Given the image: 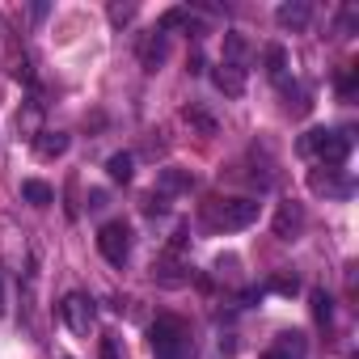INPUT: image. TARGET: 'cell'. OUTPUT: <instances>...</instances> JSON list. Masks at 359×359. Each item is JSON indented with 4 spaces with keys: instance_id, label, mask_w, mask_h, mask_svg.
<instances>
[{
    "instance_id": "obj_1",
    "label": "cell",
    "mask_w": 359,
    "mask_h": 359,
    "mask_svg": "<svg viewBox=\"0 0 359 359\" xmlns=\"http://www.w3.org/2000/svg\"><path fill=\"white\" fill-rule=\"evenodd\" d=\"M148 342H152L156 359H195V338L182 317H156Z\"/></svg>"
},
{
    "instance_id": "obj_2",
    "label": "cell",
    "mask_w": 359,
    "mask_h": 359,
    "mask_svg": "<svg viewBox=\"0 0 359 359\" xmlns=\"http://www.w3.org/2000/svg\"><path fill=\"white\" fill-rule=\"evenodd\" d=\"M351 148H355V135H351V127H338V131L313 127V131L300 140V152H304V156H317L325 169H338V165L351 156Z\"/></svg>"
},
{
    "instance_id": "obj_3",
    "label": "cell",
    "mask_w": 359,
    "mask_h": 359,
    "mask_svg": "<svg viewBox=\"0 0 359 359\" xmlns=\"http://www.w3.org/2000/svg\"><path fill=\"white\" fill-rule=\"evenodd\" d=\"M258 199H212L203 203V220L212 229H224V233H237V229H250L258 220Z\"/></svg>"
},
{
    "instance_id": "obj_4",
    "label": "cell",
    "mask_w": 359,
    "mask_h": 359,
    "mask_svg": "<svg viewBox=\"0 0 359 359\" xmlns=\"http://www.w3.org/2000/svg\"><path fill=\"white\" fill-rule=\"evenodd\" d=\"M97 250H102V258H106L110 266H123V262L131 258V229H127L123 220L102 224V229H97Z\"/></svg>"
},
{
    "instance_id": "obj_5",
    "label": "cell",
    "mask_w": 359,
    "mask_h": 359,
    "mask_svg": "<svg viewBox=\"0 0 359 359\" xmlns=\"http://www.w3.org/2000/svg\"><path fill=\"white\" fill-rule=\"evenodd\" d=\"M60 317H64V325L72 330V334H89L93 330V321H97V309H93V300L85 296V292H68L64 300H60Z\"/></svg>"
},
{
    "instance_id": "obj_6",
    "label": "cell",
    "mask_w": 359,
    "mask_h": 359,
    "mask_svg": "<svg viewBox=\"0 0 359 359\" xmlns=\"http://www.w3.org/2000/svg\"><path fill=\"white\" fill-rule=\"evenodd\" d=\"M271 233H275L279 241H296V237L304 233V208H300V203H279V212H275V220H271Z\"/></svg>"
},
{
    "instance_id": "obj_7",
    "label": "cell",
    "mask_w": 359,
    "mask_h": 359,
    "mask_svg": "<svg viewBox=\"0 0 359 359\" xmlns=\"http://www.w3.org/2000/svg\"><path fill=\"white\" fill-rule=\"evenodd\" d=\"M304 355H309V342H304L300 330H283L266 351V359H304Z\"/></svg>"
},
{
    "instance_id": "obj_8",
    "label": "cell",
    "mask_w": 359,
    "mask_h": 359,
    "mask_svg": "<svg viewBox=\"0 0 359 359\" xmlns=\"http://www.w3.org/2000/svg\"><path fill=\"white\" fill-rule=\"evenodd\" d=\"M275 22H279L283 30H309V22H313V5H309V0H287V5L275 9Z\"/></svg>"
},
{
    "instance_id": "obj_9",
    "label": "cell",
    "mask_w": 359,
    "mask_h": 359,
    "mask_svg": "<svg viewBox=\"0 0 359 359\" xmlns=\"http://www.w3.org/2000/svg\"><path fill=\"white\" fill-rule=\"evenodd\" d=\"M309 187L317 191V195H330V199H346L351 195V182H346V177H338V169H313L309 173Z\"/></svg>"
},
{
    "instance_id": "obj_10",
    "label": "cell",
    "mask_w": 359,
    "mask_h": 359,
    "mask_svg": "<svg viewBox=\"0 0 359 359\" xmlns=\"http://www.w3.org/2000/svg\"><path fill=\"white\" fill-rule=\"evenodd\" d=\"M165 55H169V39H165L161 30L144 34V43H140V64H144V72H156V68L165 64Z\"/></svg>"
},
{
    "instance_id": "obj_11",
    "label": "cell",
    "mask_w": 359,
    "mask_h": 359,
    "mask_svg": "<svg viewBox=\"0 0 359 359\" xmlns=\"http://www.w3.org/2000/svg\"><path fill=\"white\" fill-rule=\"evenodd\" d=\"M212 85H216L224 97H241V93H245V68L216 64V68H212Z\"/></svg>"
},
{
    "instance_id": "obj_12",
    "label": "cell",
    "mask_w": 359,
    "mask_h": 359,
    "mask_svg": "<svg viewBox=\"0 0 359 359\" xmlns=\"http://www.w3.org/2000/svg\"><path fill=\"white\" fill-rule=\"evenodd\" d=\"M68 144H72V140H68L64 131H39V135H34V152H39L43 161H60V156L68 152Z\"/></svg>"
},
{
    "instance_id": "obj_13",
    "label": "cell",
    "mask_w": 359,
    "mask_h": 359,
    "mask_svg": "<svg viewBox=\"0 0 359 359\" xmlns=\"http://www.w3.org/2000/svg\"><path fill=\"white\" fill-rule=\"evenodd\" d=\"M191 187H195V177L187 169H161V177H156V195H182Z\"/></svg>"
},
{
    "instance_id": "obj_14",
    "label": "cell",
    "mask_w": 359,
    "mask_h": 359,
    "mask_svg": "<svg viewBox=\"0 0 359 359\" xmlns=\"http://www.w3.org/2000/svg\"><path fill=\"white\" fill-rule=\"evenodd\" d=\"M245 60H250V43H245V34H237V30H229V34H224V60H220V64H233V68H245Z\"/></svg>"
},
{
    "instance_id": "obj_15",
    "label": "cell",
    "mask_w": 359,
    "mask_h": 359,
    "mask_svg": "<svg viewBox=\"0 0 359 359\" xmlns=\"http://www.w3.org/2000/svg\"><path fill=\"white\" fill-rule=\"evenodd\" d=\"M22 199H26L30 208H47V203L55 199V191H51L47 182H39V177H26V182H22Z\"/></svg>"
},
{
    "instance_id": "obj_16",
    "label": "cell",
    "mask_w": 359,
    "mask_h": 359,
    "mask_svg": "<svg viewBox=\"0 0 359 359\" xmlns=\"http://www.w3.org/2000/svg\"><path fill=\"white\" fill-rule=\"evenodd\" d=\"M39 118H43V106H39V102H30L26 110H18V131L34 140V135L43 131V127H39Z\"/></svg>"
},
{
    "instance_id": "obj_17",
    "label": "cell",
    "mask_w": 359,
    "mask_h": 359,
    "mask_svg": "<svg viewBox=\"0 0 359 359\" xmlns=\"http://www.w3.org/2000/svg\"><path fill=\"white\" fill-rule=\"evenodd\" d=\"M131 152H114L110 161H106V173H110V182H131Z\"/></svg>"
},
{
    "instance_id": "obj_18",
    "label": "cell",
    "mask_w": 359,
    "mask_h": 359,
    "mask_svg": "<svg viewBox=\"0 0 359 359\" xmlns=\"http://www.w3.org/2000/svg\"><path fill=\"white\" fill-rule=\"evenodd\" d=\"M266 72H271L275 81H287V51H283L279 43L266 47Z\"/></svg>"
},
{
    "instance_id": "obj_19",
    "label": "cell",
    "mask_w": 359,
    "mask_h": 359,
    "mask_svg": "<svg viewBox=\"0 0 359 359\" xmlns=\"http://www.w3.org/2000/svg\"><path fill=\"white\" fill-rule=\"evenodd\" d=\"M195 18H191V9H169V13H161V22H156V30L169 39V30H182V26H191Z\"/></svg>"
},
{
    "instance_id": "obj_20",
    "label": "cell",
    "mask_w": 359,
    "mask_h": 359,
    "mask_svg": "<svg viewBox=\"0 0 359 359\" xmlns=\"http://www.w3.org/2000/svg\"><path fill=\"white\" fill-rule=\"evenodd\" d=\"M182 118H187V123H195L203 135H216V118H212V114H203L199 106H187V110H182Z\"/></svg>"
},
{
    "instance_id": "obj_21",
    "label": "cell",
    "mask_w": 359,
    "mask_h": 359,
    "mask_svg": "<svg viewBox=\"0 0 359 359\" xmlns=\"http://www.w3.org/2000/svg\"><path fill=\"white\" fill-rule=\"evenodd\" d=\"M330 313H334V309H330V296H325V292H313V317H317L321 325H330Z\"/></svg>"
},
{
    "instance_id": "obj_22",
    "label": "cell",
    "mask_w": 359,
    "mask_h": 359,
    "mask_svg": "<svg viewBox=\"0 0 359 359\" xmlns=\"http://www.w3.org/2000/svg\"><path fill=\"white\" fill-rule=\"evenodd\" d=\"M102 359H123V342H118L114 334L102 338Z\"/></svg>"
},
{
    "instance_id": "obj_23",
    "label": "cell",
    "mask_w": 359,
    "mask_h": 359,
    "mask_svg": "<svg viewBox=\"0 0 359 359\" xmlns=\"http://www.w3.org/2000/svg\"><path fill=\"white\" fill-rule=\"evenodd\" d=\"M131 13H135L131 5H110V22H114V26H123V22H131Z\"/></svg>"
},
{
    "instance_id": "obj_24",
    "label": "cell",
    "mask_w": 359,
    "mask_h": 359,
    "mask_svg": "<svg viewBox=\"0 0 359 359\" xmlns=\"http://www.w3.org/2000/svg\"><path fill=\"white\" fill-rule=\"evenodd\" d=\"M144 212H148V216H156V212H165V195H156V191H152V195L144 199Z\"/></svg>"
},
{
    "instance_id": "obj_25",
    "label": "cell",
    "mask_w": 359,
    "mask_h": 359,
    "mask_svg": "<svg viewBox=\"0 0 359 359\" xmlns=\"http://www.w3.org/2000/svg\"><path fill=\"white\" fill-rule=\"evenodd\" d=\"M89 208H93V212L106 208V191H93V195H89Z\"/></svg>"
},
{
    "instance_id": "obj_26",
    "label": "cell",
    "mask_w": 359,
    "mask_h": 359,
    "mask_svg": "<svg viewBox=\"0 0 359 359\" xmlns=\"http://www.w3.org/2000/svg\"><path fill=\"white\" fill-rule=\"evenodd\" d=\"M271 287H275V292H296V279H275Z\"/></svg>"
},
{
    "instance_id": "obj_27",
    "label": "cell",
    "mask_w": 359,
    "mask_h": 359,
    "mask_svg": "<svg viewBox=\"0 0 359 359\" xmlns=\"http://www.w3.org/2000/svg\"><path fill=\"white\" fill-rule=\"evenodd\" d=\"M338 89H342V93H351V89H355V72H346V76L338 81Z\"/></svg>"
},
{
    "instance_id": "obj_28",
    "label": "cell",
    "mask_w": 359,
    "mask_h": 359,
    "mask_svg": "<svg viewBox=\"0 0 359 359\" xmlns=\"http://www.w3.org/2000/svg\"><path fill=\"white\" fill-rule=\"evenodd\" d=\"M0 317H5V283H0Z\"/></svg>"
}]
</instances>
